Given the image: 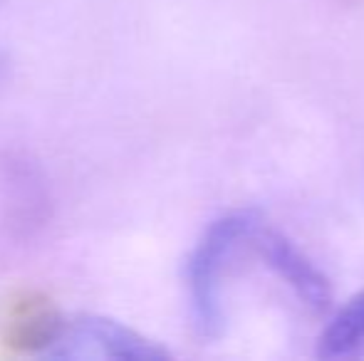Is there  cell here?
Listing matches in <instances>:
<instances>
[{
    "instance_id": "6da1fadb",
    "label": "cell",
    "mask_w": 364,
    "mask_h": 361,
    "mask_svg": "<svg viewBox=\"0 0 364 361\" xmlns=\"http://www.w3.org/2000/svg\"><path fill=\"white\" fill-rule=\"evenodd\" d=\"M263 218L253 211H233L216 218L186 260V294L193 332L211 342L225 324L223 284L235 257L250 248Z\"/></svg>"
},
{
    "instance_id": "7a4b0ae2",
    "label": "cell",
    "mask_w": 364,
    "mask_h": 361,
    "mask_svg": "<svg viewBox=\"0 0 364 361\" xmlns=\"http://www.w3.org/2000/svg\"><path fill=\"white\" fill-rule=\"evenodd\" d=\"M43 357L48 359H166L168 349L136 329L100 314H63Z\"/></svg>"
},
{
    "instance_id": "3957f363",
    "label": "cell",
    "mask_w": 364,
    "mask_h": 361,
    "mask_svg": "<svg viewBox=\"0 0 364 361\" xmlns=\"http://www.w3.org/2000/svg\"><path fill=\"white\" fill-rule=\"evenodd\" d=\"M253 255L260 257L265 267L283 279L290 292L300 299L312 312H325L332 302V287L325 272L317 270V265L280 231L265 226L260 221L258 231L253 235Z\"/></svg>"
},
{
    "instance_id": "277c9868",
    "label": "cell",
    "mask_w": 364,
    "mask_h": 361,
    "mask_svg": "<svg viewBox=\"0 0 364 361\" xmlns=\"http://www.w3.org/2000/svg\"><path fill=\"white\" fill-rule=\"evenodd\" d=\"M364 354V289L350 299L317 339V357L352 359Z\"/></svg>"
},
{
    "instance_id": "5b68a950",
    "label": "cell",
    "mask_w": 364,
    "mask_h": 361,
    "mask_svg": "<svg viewBox=\"0 0 364 361\" xmlns=\"http://www.w3.org/2000/svg\"><path fill=\"white\" fill-rule=\"evenodd\" d=\"M0 70H3V62H0Z\"/></svg>"
}]
</instances>
